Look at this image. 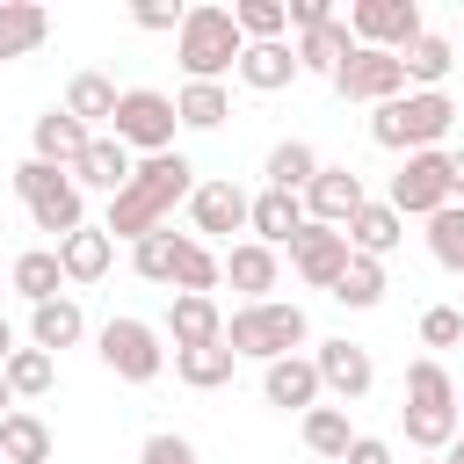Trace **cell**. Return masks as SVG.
Wrapping results in <instances>:
<instances>
[{
  "label": "cell",
  "mask_w": 464,
  "mask_h": 464,
  "mask_svg": "<svg viewBox=\"0 0 464 464\" xmlns=\"http://www.w3.org/2000/svg\"><path fill=\"white\" fill-rule=\"evenodd\" d=\"M188 188H196V167L181 160V152H152V160H138L130 167V181L109 196V239H145V232H160V225H174V203H188Z\"/></svg>",
  "instance_id": "cell-1"
},
{
  "label": "cell",
  "mask_w": 464,
  "mask_h": 464,
  "mask_svg": "<svg viewBox=\"0 0 464 464\" xmlns=\"http://www.w3.org/2000/svg\"><path fill=\"white\" fill-rule=\"evenodd\" d=\"M399 420H406V442H413L420 457H442V450L464 435V413H457V384H450V370H442L435 355L406 362V406H399Z\"/></svg>",
  "instance_id": "cell-2"
},
{
  "label": "cell",
  "mask_w": 464,
  "mask_h": 464,
  "mask_svg": "<svg viewBox=\"0 0 464 464\" xmlns=\"http://www.w3.org/2000/svg\"><path fill=\"white\" fill-rule=\"evenodd\" d=\"M450 123H457V102L442 87H406L370 109V138L384 152H435V138H450Z\"/></svg>",
  "instance_id": "cell-3"
},
{
  "label": "cell",
  "mask_w": 464,
  "mask_h": 464,
  "mask_svg": "<svg viewBox=\"0 0 464 464\" xmlns=\"http://www.w3.org/2000/svg\"><path fill=\"white\" fill-rule=\"evenodd\" d=\"M304 341H312V319H304V304H283V297L239 304V312L225 319V348H232L239 362H283V355H297Z\"/></svg>",
  "instance_id": "cell-4"
},
{
  "label": "cell",
  "mask_w": 464,
  "mask_h": 464,
  "mask_svg": "<svg viewBox=\"0 0 464 464\" xmlns=\"http://www.w3.org/2000/svg\"><path fill=\"white\" fill-rule=\"evenodd\" d=\"M239 51H246V36H239V22H232V7H181V29H174V58H181V72L188 80H218L225 87V72L239 65Z\"/></svg>",
  "instance_id": "cell-5"
},
{
  "label": "cell",
  "mask_w": 464,
  "mask_h": 464,
  "mask_svg": "<svg viewBox=\"0 0 464 464\" xmlns=\"http://www.w3.org/2000/svg\"><path fill=\"white\" fill-rule=\"evenodd\" d=\"M14 196H22L29 225H36V232H51V239H65V232H80V225H87V196L72 188V174H65V167L22 160V167H14Z\"/></svg>",
  "instance_id": "cell-6"
},
{
  "label": "cell",
  "mask_w": 464,
  "mask_h": 464,
  "mask_svg": "<svg viewBox=\"0 0 464 464\" xmlns=\"http://www.w3.org/2000/svg\"><path fill=\"white\" fill-rule=\"evenodd\" d=\"M174 130H181V116H174V94H160V87H123V94H116L109 138H116L130 160L174 152Z\"/></svg>",
  "instance_id": "cell-7"
},
{
  "label": "cell",
  "mask_w": 464,
  "mask_h": 464,
  "mask_svg": "<svg viewBox=\"0 0 464 464\" xmlns=\"http://www.w3.org/2000/svg\"><path fill=\"white\" fill-rule=\"evenodd\" d=\"M167 334L152 326V319H130V312H116L102 334H94V355L123 377V384H152L160 370H167V348H160Z\"/></svg>",
  "instance_id": "cell-8"
},
{
  "label": "cell",
  "mask_w": 464,
  "mask_h": 464,
  "mask_svg": "<svg viewBox=\"0 0 464 464\" xmlns=\"http://www.w3.org/2000/svg\"><path fill=\"white\" fill-rule=\"evenodd\" d=\"M341 22H348V36H355V44L392 51V58H399V51L428 29V22H420V0H355Z\"/></svg>",
  "instance_id": "cell-9"
},
{
  "label": "cell",
  "mask_w": 464,
  "mask_h": 464,
  "mask_svg": "<svg viewBox=\"0 0 464 464\" xmlns=\"http://www.w3.org/2000/svg\"><path fill=\"white\" fill-rule=\"evenodd\" d=\"M399 218H435L450 203V152H406V167L392 174V196H384Z\"/></svg>",
  "instance_id": "cell-10"
},
{
  "label": "cell",
  "mask_w": 464,
  "mask_h": 464,
  "mask_svg": "<svg viewBox=\"0 0 464 464\" xmlns=\"http://www.w3.org/2000/svg\"><path fill=\"white\" fill-rule=\"evenodd\" d=\"M334 94L341 102H392V94H406V72H399V58L392 51H370V44H355L341 65H334Z\"/></svg>",
  "instance_id": "cell-11"
},
{
  "label": "cell",
  "mask_w": 464,
  "mask_h": 464,
  "mask_svg": "<svg viewBox=\"0 0 464 464\" xmlns=\"http://www.w3.org/2000/svg\"><path fill=\"white\" fill-rule=\"evenodd\" d=\"M290 268H297V283H312V290H334L341 283V268H348V232H334V225H297V239H290Z\"/></svg>",
  "instance_id": "cell-12"
},
{
  "label": "cell",
  "mask_w": 464,
  "mask_h": 464,
  "mask_svg": "<svg viewBox=\"0 0 464 464\" xmlns=\"http://www.w3.org/2000/svg\"><path fill=\"white\" fill-rule=\"evenodd\" d=\"M246 188L239 181H196L188 188V225H196V239H232V232H246Z\"/></svg>",
  "instance_id": "cell-13"
},
{
  "label": "cell",
  "mask_w": 464,
  "mask_h": 464,
  "mask_svg": "<svg viewBox=\"0 0 464 464\" xmlns=\"http://www.w3.org/2000/svg\"><path fill=\"white\" fill-rule=\"evenodd\" d=\"M362 203H370V196H362V174H355V167H326V160H319V174H312V188H304V218L341 232Z\"/></svg>",
  "instance_id": "cell-14"
},
{
  "label": "cell",
  "mask_w": 464,
  "mask_h": 464,
  "mask_svg": "<svg viewBox=\"0 0 464 464\" xmlns=\"http://www.w3.org/2000/svg\"><path fill=\"white\" fill-rule=\"evenodd\" d=\"M218 276L239 290V304H261V297L283 283V261H276V246H261V239H232V246L218 254Z\"/></svg>",
  "instance_id": "cell-15"
},
{
  "label": "cell",
  "mask_w": 464,
  "mask_h": 464,
  "mask_svg": "<svg viewBox=\"0 0 464 464\" xmlns=\"http://www.w3.org/2000/svg\"><path fill=\"white\" fill-rule=\"evenodd\" d=\"M312 370H319V392H334V399H362L377 384V362L355 341H319L312 348Z\"/></svg>",
  "instance_id": "cell-16"
},
{
  "label": "cell",
  "mask_w": 464,
  "mask_h": 464,
  "mask_svg": "<svg viewBox=\"0 0 464 464\" xmlns=\"http://www.w3.org/2000/svg\"><path fill=\"white\" fill-rule=\"evenodd\" d=\"M261 399L283 406V413H312V406H319V370H312V355L261 362Z\"/></svg>",
  "instance_id": "cell-17"
},
{
  "label": "cell",
  "mask_w": 464,
  "mask_h": 464,
  "mask_svg": "<svg viewBox=\"0 0 464 464\" xmlns=\"http://www.w3.org/2000/svg\"><path fill=\"white\" fill-rule=\"evenodd\" d=\"M130 167H138V160H130V152H123V145L109 138V130H94V138H87V152L72 160V188H80V196H87V188L116 196V188L130 181Z\"/></svg>",
  "instance_id": "cell-18"
},
{
  "label": "cell",
  "mask_w": 464,
  "mask_h": 464,
  "mask_svg": "<svg viewBox=\"0 0 464 464\" xmlns=\"http://www.w3.org/2000/svg\"><path fill=\"white\" fill-rule=\"evenodd\" d=\"M87 138H94L87 123H72L65 109H44V116H36V130H29V160H44V167H65V174H72V160L87 152Z\"/></svg>",
  "instance_id": "cell-19"
},
{
  "label": "cell",
  "mask_w": 464,
  "mask_h": 464,
  "mask_svg": "<svg viewBox=\"0 0 464 464\" xmlns=\"http://www.w3.org/2000/svg\"><path fill=\"white\" fill-rule=\"evenodd\" d=\"M167 341H174V355H181V348H218V341H225L218 297H174V304H167Z\"/></svg>",
  "instance_id": "cell-20"
},
{
  "label": "cell",
  "mask_w": 464,
  "mask_h": 464,
  "mask_svg": "<svg viewBox=\"0 0 464 464\" xmlns=\"http://www.w3.org/2000/svg\"><path fill=\"white\" fill-rule=\"evenodd\" d=\"M297 225H304V196L261 188V196L246 203V232H254L261 246H290V239H297Z\"/></svg>",
  "instance_id": "cell-21"
},
{
  "label": "cell",
  "mask_w": 464,
  "mask_h": 464,
  "mask_svg": "<svg viewBox=\"0 0 464 464\" xmlns=\"http://www.w3.org/2000/svg\"><path fill=\"white\" fill-rule=\"evenodd\" d=\"M109 261H116V239H109L102 225H80V232L58 239V268H65V283H102Z\"/></svg>",
  "instance_id": "cell-22"
},
{
  "label": "cell",
  "mask_w": 464,
  "mask_h": 464,
  "mask_svg": "<svg viewBox=\"0 0 464 464\" xmlns=\"http://www.w3.org/2000/svg\"><path fill=\"white\" fill-rule=\"evenodd\" d=\"M290 51H297V72H319V80H334V65L355 51V36H348V22H341V14H326L319 29H297V44H290Z\"/></svg>",
  "instance_id": "cell-23"
},
{
  "label": "cell",
  "mask_w": 464,
  "mask_h": 464,
  "mask_svg": "<svg viewBox=\"0 0 464 464\" xmlns=\"http://www.w3.org/2000/svg\"><path fill=\"white\" fill-rule=\"evenodd\" d=\"M341 232H348V254H370V261H384V254L406 239V218H399L392 203H362V210H355Z\"/></svg>",
  "instance_id": "cell-24"
},
{
  "label": "cell",
  "mask_w": 464,
  "mask_h": 464,
  "mask_svg": "<svg viewBox=\"0 0 464 464\" xmlns=\"http://www.w3.org/2000/svg\"><path fill=\"white\" fill-rule=\"evenodd\" d=\"M51 36V7L44 0H0V58H29Z\"/></svg>",
  "instance_id": "cell-25"
},
{
  "label": "cell",
  "mask_w": 464,
  "mask_h": 464,
  "mask_svg": "<svg viewBox=\"0 0 464 464\" xmlns=\"http://www.w3.org/2000/svg\"><path fill=\"white\" fill-rule=\"evenodd\" d=\"M232 72H239V87L276 94V87H290V80H297V51H290V44H246Z\"/></svg>",
  "instance_id": "cell-26"
},
{
  "label": "cell",
  "mask_w": 464,
  "mask_h": 464,
  "mask_svg": "<svg viewBox=\"0 0 464 464\" xmlns=\"http://www.w3.org/2000/svg\"><path fill=\"white\" fill-rule=\"evenodd\" d=\"M14 297L22 304H51V297H65V268H58V246H29V254H14Z\"/></svg>",
  "instance_id": "cell-27"
},
{
  "label": "cell",
  "mask_w": 464,
  "mask_h": 464,
  "mask_svg": "<svg viewBox=\"0 0 464 464\" xmlns=\"http://www.w3.org/2000/svg\"><path fill=\"white\" fill-rule=\"evenodd\" d=\"M87 334V312L72 304V297H51V304H29V348H44V355H58V348H72Z\"/></svg>",
  "instance_id": "cell-28"
},
{
  "label": "cell",
  "mask_w": 464,
  "mask_h": 464,
  "mask_svg": "<svg viewBox=\"0 0 464 464\" xmlns=\"http://www.w3.org/2000/svg\"><path fill=\"white\" fill-rule=\"evenodd\" d=\"M450 65H457V44H450V36H435V29H420V36L399 51L406 87H442V80H450Z\"/></svg>",
  "instance_id": "cell-29"
},
{
  "label": "cell",
  "mask_w": 464,
  "mask_h": 464,
  "mask_svg": "<svg viewBox=\"0 0 464 464\" xmlns=\"http://www.w3.org/2000/svg\"><path fill=\"white\" fill-rule=\"evenodd\" d=\"M116 94H123L116 80H102V72H72L58 109H65L72 123H87V130H94V123H109V116H116Z\"/></svg>",
  "instance_id": "cell-30"
},
{
  "label": "cell",
  "mask_w": 464,
  "mask_h": 464,
  "mask_svg": "<svg viewBox=\"0 0 464 464\" xmlns=\"http://www.w3.org/2000/svg\"><path fill=\"white\" fill-rule=\"evenodd\" d=\"M174 116H181V130H218V123L232 116V87H218V80H181Z\"/></svg>",
  "instance_id": "cell-31"
},
{
  "label": "cell",
  "mask_w": 464,
  "mask_h": 464,
  "mask_svg": "<svg viewBox=\"0 0 464 464\" xmlns=\"http://www.w3.org/2000/svg\"><path fill=\"white\" fill-rule=\"evenodd\" d=\"M268 188H283V196H304L312 188V174H319V152L304 145V138H283V145H268Z\"/></svg>",
  "instance_id": "cell-32"
},
{
  "label": "cell",
  "mask_w": 464,
  "mask_h": 464,
  "mask_svg": "<svg viewBox=\"0 0 464 464\" xmlns=\"http://www.w3.org/2000/svg\"><path fill=\"white\" fill-rule=\"evenodd\" d=\"M384 261H370V254H348V268H341V283L326 290L334 304H348V312H370V304H384Z\"/></svg>",
  "instance_id": "cell-33"
},
{
  "label": "cell",
  "mask_w": 464,
  "mask_h": 464,
  "mask_svg": "<svg viewBox=\"0 0 464 464\" xmlns=\"http://www.w3.org/2000/svg\"><path fill=\"white\" fill-rule=\"evenodd\" d=\"M297 435H304V450H312V457H326V464H341V457H348V442H355V428H348V413H341V406H312V413H297Z\"/></svg>",
  "instance_id": "cell-34"
},
{
  "label": "cell",
  "mask_w": 464,
  "mask_h": 464,
  "mask_svg": "<svg viewBox=\"0 0 464 464\" xmlns=\"http://www.w3.org/2000/svg\"><path fill=\"white\" fill-rule=\"evenodd\" d=\"M0 457H7V464H51V428H44L29 406H14V413L0 420Z\"/></svg>",
  "instance_id": "cell-35"
},
{
  "label": "cell",
  "mask_w": 464,
  "mask_h": 464,
  "mask_svg": "<svg viewBox=\"0 0 464 464\" xmlns=\"http://www.w3.org/2000/svg\"><path fill=\"white\" fill-rule=\"evenodd\" d=\"M232 370H239V355L218 341V348H181L174 355V377L188 384V392H218V384H232Z\"/></svg>",
  "instance_id": "cell-36"
},
{
  "label": "cell",
  "mask_w": 464,
  "mask_h": 464,
  "mask_svg": "<svg viewBox=\"0 0 464 464\" xmlns=\"http://www.w3.org/2000/svg\"><path fill=\"white\" fill-rule=\"evenodd\" d=\"M218 283H225V276H218V254L188 232V239H181V254H174V297H210Z\"/></svg>",
  "instance_id": "cell-37"
},
{
  "label": "cell",
  "mask_w": 464,
  "mask_h": 464,
  "mask_svg": "<svg viewBox=\"0 0 464 464\" xmlns=\"http://www.w3.org/2000/svg\"><path fill=\"white\" fill-rule=\"evenodd\" d=\"M0 377H7L14 399H44V392L58 384V355H44V348H14V355L0 362Z\"/></svg>",
  "instance_id": "cell-38"
},
{
  "label": "cell",
  "mask_w": 464,
  "mask_h": 464,
  "mask_svg": "<svg viewBox=\"0 0 464 464\" xmlns=\"http://www.w3.org/2000/svg\"><path fill=\"white\" fill-rule=\"evenodd\" d=\"M181 239H188V232H174V225L145 232V239L130 246V268H138L145 283H167V290H174V254H181Z\"/></svg>",
  "instance_id": "cell-39"
},
{
  "label": "cell",
  "mask_w": 464,
  "mask_h": 464,
  "mask_svg": "<svg viewBox=\"0 0 464 464\" xmlns=\"http://www.w3.org/2000/svg\"><path fill=\"white\" fill-rule=\"evenodd\" d=\"M428 254H435L450 276H464V203H442V210L428 218Z\"/></svg>",
  "instance_id": "cell-40"
},
{
  "label": "cell",
  "mask_w": 464,
  "mask_h": 464,
  "mask_svg": "<svg viewBox=\"0 0 464 464\" xmlns=\"http://www.w3.org/2000/svg\"><path fill=\"white\" fill-rule=\"evenodd\" d=\"M232 22H239L246 44H283V29H290L283 0H232Z\"/></svg>",
  "instance_id": "cell-41"
},
{
  "label": "cell",
  "mask_w": 464,
  "mask_h": 464,
  "mask_svg": "<svg viewBox=\"0 0 464 464\" xmlns=\"http://www.w3.org/2000/svg\"><path fill=\"white\" fill-rule=\"evenodd\" d=\"M138 464H203V457H196V442H188V435L160 428V435H145V442H138Z\"/></svg>",
  "instance_id": "cell-42"
},
{
  "label": "cell",
  "mask_w": 464,
  "mask_h": 464,
  "mask_svg": "<svg viewBox=\"0 0 464 464\" xmlns=\"http://www.w3.org/2000/svg\"><path fill=\"white\" fill-rule=\"evenodd\" d=\"M420 341H428V348H457V341H464V312H457V304H428V312H420Z\"/></svg>",
  "instance_id": "cell-43"
},
{
  "label": "cell",
  "mask_w": 464,
  "mask_h": 464,
  "mask_svg": "<svg viewBox=\"0 0 464 464\" xmlns=\"http://www.w3.org/2000/svg\"><path fill=\"white\" fill-rule=\"evenodd\" d=\"M341 464H392V442H384V435H355Z\"/></svg>",
  "instance_id": "cell-44"
},
{
  "label": "cell",
  "mask_w": 464,
  "mask_h": 464,
  "mask_svg": "<svg viewBox=\"0 0 464 464\" xmlns=\"http://www.w3.org/2000/svg\"><path fill=\"white\" fill-rule=\"evenodd\" d=\"M283 14H290V29H319L334 7H326V0H283Z\"/></svg>",
  "instance_id": "cell-45"
},
{
  "label": "cell",
  "mask_w": 464,
  "mask_h": 464,
  "mask_svg": "<svg viewBox=\"0 0 464 464\" xmlns=\"http://www.w3.org/2000/svg\"><path fill=\"white\" fill-rule=\"evenodd\" d=\"M130 22H138V29H181V7H152V0H138Z\"/></svg>",
  "instance_id": "cell-46"
},
{
  "label": "cell",
  "mask_w": 464,
  "mask_h": 464,
  "mask_svg": "<svg viewBox=\"0 0 464 464\" xmlns=\"http://www.w3.org/2000/svg\"><path fill=\"white\" fill-rule=\"evenodd\" d=\"M457 196H464V145L450 152V203H457Z\"/></svg>",
  "instance_id": "cell-47"
},
{
  "label": "cell",
  "mask_w": 464,
  "mask_h": 464,
  "mask_svg": "<svg viewBox=\"0 0 464 464\" xmlns=\"http://www.w3.org/2000/svg\"><path fill=\"white\" fill-rule=\"evenodd\" d=\"M7 355H14V326L0 319V362H7Z\"/></svg>",
  "instance_id": "cell-48"
},
{
  "label": "cell",
  "mask_w": 464,
  "mask_h": 464,
  "mask_svg": "<svg viewBox=\"0 0 464 464\" xmlns=\"http://www.w3.org/2000/svg\"><path fill=\"white\" fill-rule=\"evenodd\" d=\"M7 413H14V392H7V377H0V420H7Z\"/></svg>",
  "instance_id": "cell-49"
},
{
  "label": "cell",
  "mask_w": 464,
  "mask_h": 464,
  "mask_svg": "<svg viewBox=\"0 0 464 464\" xmlns=\"http://www.w3.org/2000/svg\"><path fill=\"white\" fill-rule=\"evenodd\" d=\"M442 464H464V435H457V442H450V450H442Z\"/></svg>",
  "instance_id": "cell-50"
},
{
  "label": "cell",
  "mask_w": 464,
  "mask_h": 464,
  "mask_svg": "<svg viewBox=\"0 0 464 464\" xmlns=\"http://www.w3.org/2000/svg\"><path fill=\"white\" fill-rule=\"evenodd\" d=\"M420 464H442V457H420Z\"/></svg>",
  "instance_id": "cell-51"
},
{
  "label": "cell",
  "mask_w": 464,
  "mask_h": 464,
  "mask_svg": "<svg viewBox=\"0 0 464 464\" xmlns=\"http://www.w3.org/2000/svg\"><path fill=\"white\" fill-rule=\"evenodd\" d=\"M457 65H464V58H457Z\"/></svg>",
  "instance_id": "cell-52"
},
{
  "label": "cell",
  "mask_w": 464,
  "mask_h": 464,
  "mask_svg": "<svg viewBox=\"0 0 464 464\" xmlns=\"http://www.w3.org/2000/svg\"><path fill=\"white\" fill-rule=\"evenodd\" d=\"M457 413H464V406H457Z\"/></svg>",
  "instance_id": "cell-53"
}]
</instances>
